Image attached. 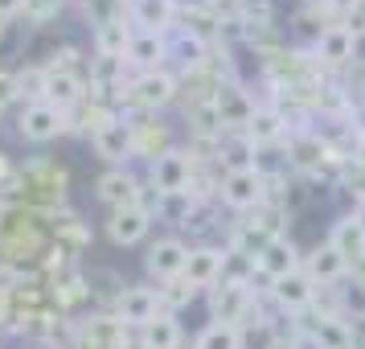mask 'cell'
<instances>
[{"mask_svg": "<svg viewBox=\"0 0 365 349\" xmlns=\"http://www.w3.org/2000/svg\"><path fill=\"white\" fill-rule=\"evenodd\" d=\"M74 349H132V329L115 313L86 316L74 325Z\"/></svg>", "mask_w": 365, "mask_h": 349, "instance_id": "obj_4", "label": "cell"}, {"mask_svg": "<svg viewBox=\"0 0 365 349\" xmlns=\"http://www.w3.org/2000/svg\"><path fill=\"white\" fill-rule=\"evenodd\" d=\"M304 271L312 275L316 288H332V283L349 280V271H353V267H349V259L336 247L320 243L316 251H308V255H304Z\"/></svg>", "mask_w": 365, "mask_h": 349, "instance_id": "obj_20", "label": "cell"}, {"mask_svg": "<svg viewBox=\"0 0 365 349\" xmlns=\"http://www.w3.org/2000/svg\"><path fill=\"white\" fill-rule=\"evenodd\" d=\"M173 4H177V13H193V9H205L214 0H173Z\"/></svg>", "mask_w": 365, "mask_h": 349, "instance_id": "obj_40", "label": "cell"}, {"mask_svg": "<svg viewBox=\"0 0 365 349\" xmlns=\"http://www.w3.org/2000/svg\"><path fill=\"white\" fill-rule=\"evenodd\" d=\"M299 333L316 349H357V333H353L349 316H312L299 325Z\"/></svg>", "mask_w": 365, "mask_h": 349, "instance_id": "obj_10", "label": "cell"}, {"mask_svg": "<svg viewBox=\"0 0 365 349\" xmlns=\"http://www.w3.org/2000/svg\"><path fill=\"white\" fill-rule=\"evenodd\" d=\"M349 214H353V218L365 226V198H353V210H349Z\"/></svg>", "mask_w": 365, "mask_h": 349, "instance_id": "obj_42", "label": "cell"}, {"mask_svg": "<svg viewBox=\"0 0 365 349\" xmlns=\"http://www.w3.org/2000/svg\"><path fill=\"white\" fill-rule=\"evenodd\" d=\"M255 267H259L263 275H271V280H283V275H292V271L304 267V255H299V247L287 238V234H275V238L259 251Z\"/></svg>", "mask_w": 365, "mask_h": 349, "instance_id": "obj_19", "label": "cell"}, {"mask_svg": "<svg viewBox=\"0 0 365 349\" xmlns=\"http://www.w3.org/2000/svg\"><path fill=\"white\" fill-rule=\"evenodd\" d=\"M193 177H197V156L189 148H168L160 161L148 165V185L165 198V193H185L193 189Z\"/></svg>", "mask_w": 365, "mask_h": 349, "instance_id": "obj_2", "label": "cell"}, {"mask_svg": "<svg viewBox=\"0 0 365 349\" xmlns=\"http://www.w3.org/2000/svg\"><path fill=\"white\" fill-rule=\"evenodd\" d=\"M357 46H361V41L349 34L345 25H329V29H324V34L312 41V54H316V62H320V66L345 70V66H353Z\"/></svg>", "mask_w": 365, "mask_h": 349, "instance_id": "obj_13", "label": "cell"}, {"mask_svg": "<svg viewBox=\"0 0 365 349\" xmlns=\"http://www.w3.org/2000/svg\"><path fill=\"white\" fill-rule=\"evenodd\" d=\"M91 144H95V156H99V161H107L111 168H123V165L135 156V148H132V128H128V119H123V116H119L115 123H107L103 132L91 136Z\"/></svg>", "mask_w": 365, "mask_h": 349, "instance_id": "obj_17", "label": "cell"}, {"mask_svg": "<svg viewBox=\"0 0 365 349\" xmlns=\"http://www.w3.org/2000/svg\"><path fill=\"white\" fill-rule=\"evenodd\" d=\"M242 132L250 136L255 148L263 152V148H275L279 140H287L292 128H287V119L279 116V107H255V116H250V123L242 128Z\"/></svg>", "mask_w": 365, "mask_h": 349, "instance_id": "obj_23", "label": "cell"}, {"mask_svg": "<svg viewBox=\"0 0 365 349\" xmlns=\"http://www.w3.org/2000/svg\"><path fill=\"white\" fill-rule=\"evenodd\" d=\"M271 238H275V234L267 231L263 222H259V214H255V218H238V222H234L230 226V243H226V247L242 251V255H250V259H259V251H263Z\"/></svg>", "mask_w": 365, "mask_h": 349, "instance_id": "obj_29", "label": "cell"}, {"mask_svg": "<svg viewBox=\"0 0 365 349\" xmlns=\"http://www.w3.org/2000/svg\"><path fill=\"white\" fill-rule=\"evenodd\" d=\"M185 259H189V247H185L177 234H165V238H156L148 247V255H144V267H148V275L156 283H168L177 280L185 271Z\"/></svg>", "mask_w": 365, "mask_h": 349, "instance_id": "obj_11", "label": "cell"}, {"mask_svg": "<svg viewBox=\"0 0 365 349\" xmlns=\"http://www.w3.org/2000/svg\"><path fill=\"white\" fill-rule=\"evenodd\" d=\"M156 296H160V313L165 316H177L181 308H189L193 300H197V288L185 280V275H177V280H168L156 288Z\"/></svg>", "mask_w": 365, "mask_h": 349, "instance_id": "obj_32", "label": "cell"}, {"mask_svg": "<svg viewBox=\"0 0 365 349\" xmlns=\"http://www.w3.org/2000/svg\"><path fill=\"white\" fill-rule=\"evenodd\" d=\"M17 132L29 144H50V140H58L66 132V116L58 107H50V103H25V111L17 119Z\"/></svg>", "mask_w": 365, "mask_h": 349, "instance_id": "obj_9", "label": "cell"}, {"mask_svg": "<svg viewBox=\"0 0 365 349\" xmlns=\"http://www.w3.org/2000/svg\"><path fill=\"white\" fill-rule=\"evenodd\" d=\"M267 349H304V341H299V337H271Z\"/></svg>", "mask_w": 365, "mask_h": 349, "instance_id": "obj_38", "label": "cell"}, {"mask_svg": "<svg viewBox=\"0 0 365 349\" xmlns=\"http://www.w3.org/2000/svg\"><path fill=\"white\" fill-rule=\"evenodd\" d=\"M148 231H152V214L144 206H123V210L107 214V238L115 247H135V243L148 238Z\"/></svg>", "mask_w": 365, "mask_h": 349, "instance_id": "obj_15", "label": "cell"}, {"mask_svg": "<svg viewBox=\"0 0 365 349\" xmlns=\"http://www.w3.org/2000/svg\"><path fill=\"white\" fill-rule=\"evenodd\" d=\"M140 189H144V181L132 177L128 168H107V173H99V181H95V198L107 210H123V206H135Z\"/></svg>", "mask_w": 365, "mask_h": 349, "instance_id": "obj_18", "label": "cell"}, {"mask_svg": "<svg viewBox=\"0 0 365 349\" xmlns=\"http://www.w3.org/2000/svg\"><path fill=\"white\" fill-rule=\"evenodd\" d=\"M123 58L132 62L135 74H144V70H160L168 62V37L165 34H132Z\"/></svg>", "mask_w": 365, "mask_h": 349, "instance_id": "obj_25", "label": "cell"}, {"mask_svg": "<svg viewBox=\"0 0 365 349\" xmlns=\"http://www.w3.org/2000/svg\"><path fill=\"white\" fill-rule=\"evenodd\" d=\"M21 9H25V0H0V17H21Z\"/></svg>", "mask_w": 365, "mask_h": 349, "instance_id": "obj_39", "label": "cell"}, {"mask_svg": "<svg viewBox=\"0 0 365 349\" xmlns=\"http://www.w3.org/2000/svg\"><path fill=\"white\" fill-rule=\"evenodd\" d=\"M86 300H91V280H86L83 271L70 267L66 275L50 280V304L58 308V313H74V308L86 304Z\"/></svg>", "mask_w": 365, "mask_h": 349, "instance_id": "obj_27", "label": "cell"}, {"mask_svg": "<svg viewBox=\"0 0 365 349\" xmlns=\"http://www.w3.org/2000/svg\"><path fill=\"white\" fill-rule=\"evenodd\" d=\"M214 165L222 168V173L255 168V165H259V148L250 144L247 132H222V140H217V152H214Z\"/></svg>", "mask_w": 365, "mask_h": 349, "instance_id": "obj_21", "label": "cell"}, {"mask_svg": "<svg viewBox=\"0 0 365 349\" xmlns=\"http://www.w3.org/2000/svg\"><path fill=\"white\" fill-rule=\"evenodd\" d=\"M181 325H177V316H156L148 320L144 329H140V349H181Z\"/></svg>", "mask_w": 365, "mask_h": 349, "instance_id": "obj_31", "label": "cell"}, {"mask_svg": "<svg viewBox=\"0 0 365 349\" xmlns=\"http://www.w3.org/2000/svg\"><path fill=\"white\" fill-rule=\"evenodd\" d=\"M25 349H37V345H25Z\"/></svg>", "mask_w": 365, "mask_h": 349, "instance_id": "obj_45", "label": "cell"}, {"mask_svg": "<svg viewBox=\"0 0 365 349\" xmlns=\"http://www.w3.org/2000/svg\"><path fill=\"white\" fill-rule=\"evenodd\" d=\"M217 198L230 206L234 214H250L267 201V177L259 168H238V173H222L217 181Z\"/></svg>", "mask_w": 365, "mask_h": 349, "instance_id": "obj_3", "label": "cell"}, {"mask_svg": "<svg viewBox=\"0 0 365 349\" xmlns=\"http://www.w3.org/2000/svg\"><path fill=\"white\" fill-rule=\"evenodd\" d=\"M9 37V17H0V41Z\"/></svg>", "mask_w": 365, "mask_h": 349, "instance_id": "obj_43", "label": "cell"}, {"mask_svg": "<svg viewBox=\"0 0 365 349\" xmlns=\"http://www.w3.org/2000/svg\"><path fill=\"white\" fill-rule=\"evenodd\" d=\"M119 111L111 99H99V95H91V99L83 103V107H74L66 116V132H83V136H95L103 132L107 123H115Z\"/></svg>", "mask_w": 365, "mask_h": 349, "instance_id": "obj_22", "label": "cell"}, {"mask_svg": "<svg viewBox=\"0 0 365 349\" xmlns=\"http://www.w3.org/2000/svg\"><path fill=\"white\" fill-rule=\"evenodd\" d=\"M128 17H132L135 34H173L177 29V4L173 0H132L128 4Z\"/></svg>", "mask_w": 365, "mask_h": 349, "instance_id": "obj_14", "label": "cell"}, {"mask_svg": "<svg viewBox=\"0 0 365 349\" xmlns=\"http://www.w3.org/2000/svg\"><path fill=\"white\" fill-rule=\"evenodd\" d=\"M193 349H242V329H238V325H222V320H210V325L197 333Z\"/></svg>", "mask_w": 365, "mask_h": 349, "instance_id": "obj_33", "label": "cell"}, {"mask_svg": "<svg viewBox=\"0 0 365 349\" xmlns=\"http://www.w3.org/2000/svg\"><path fill=\"white\" fill-rule=\"evenodd\" d=\"M168 58L181 66V74H193L210 62V41L197 34H189V29H173L168 34Z\"/></svg>", "mask_w": 365, "mask_h": 349, "instance_id": "obj_24", "label": "cell"}, {"mask_svg": "<svg viewBox=\"0 0 365 349\" xmlns=\"http://www.w3.org/2000/svg\"><path fill=\"white\" fill-rule=\"evenodd\" d=\"M329 247L341 251V255L349 259V267H357L365 259V226L353 214H341L336 222H332V231H329Z\"/></svg>", "mask_w": 365, "mask_h": 349, "instance_id": "obj_26", "label": "cell"}, {"mask_svg": "<svg viewBox=\"0 0 365 349\" xmlns=\"http://www.w3.org/2000/svg\"><path fill=\"white\" fill-rule=\"evenodd\" d=\"M115 316L128 329H144L148 320L160 316V296H156V288H148V283H128V288H119L115 292Z\"/></svg>", "mask_w": 365, "mask_h": 349, "instance_id": "obj_7", "label": "cell"}, {"mask_svg": "<svg viewBox=\"0 0 365 349\" xmlns=\"http://www.w3.org/2000/svg\"><path fill=\"white\" fill-rule=\"evenodd\" d=\"M271 300L279 304V313L287 316H299V313H308L316 304V283L312 275L299 267V271H292V275H283V280L271 283Z\"/></svg>", "mask_w": 365, "mask_h": 349, "instance_id": "obj_12", "label": "cell"}, {"mask_svg": "<svg viewBox=\"0 0 365 349\" xmlns=\"http://www.w3.org/2000/svg\"><path fill=\"white\" fill-rule=\"evenodd\" d=\"M50 226H53V243H62L70 255H74V251H83V247H91V226H86L78 214L58 210V214L50 218Z\"/></svg>", "mask_w": 365, "mask_h": 349, "instance_id": "obj_30", "label": "cell"}, {"mask_svg": "<svg viewBox=\"0 0 365 349\" xmlns=\"http://www.w3.org/2000/svg\"><path fill=\"white\" fill-rule=\"evenodd\" d=\"M9 218H13V206L0 201V238H4V231H9Z\"/></svg>", "mask_w": 365, "mask_h": 349, "instance_id": "obj_41", "label": "cell"}, {"mask_svg": "<svg viewBox=\"0 0 365 349\" xmlns=\"http://www.w3.org/2000/svg\"><path fill=\"white\" fill-rule=\"evenodd\" d=\"M62 9H66V0H25L21 17L29 21V25H37V29H41V25H50V21L62 13Z\"/></svg>", "mask_w": 365, "mask_h": 349, "instance_id": "obj_34", "label": "cell"}, {"mask_svg": "<svg viewBox=\"0 0 365 349\" xmlns=\"http://www.w3.org/2000/svg\"><path fill=\"white\" fill-rule=\"evenodd\" d=\"M21 91H17V74L13 70H0V111L9 107V103H17Z\"/></svg>", "mask_w": 365, "mask_h": 349, "instance_id": "obj_35", "label": "cell"}, {"mask_svg": "<svg viewBox=\"0 0 365 349\" xmlns=\"http://www.w3.org/2000/svg\"><path fill=\"white\" fill-rule=\"evenodd\" d=\"M66 189H70L66 168L58 165V161L37 156V161H29V165L21 168V201L17 206L53 218L58 210H66Z\"/></svg>", "mask_w": 365, "mask_h": 349, "instance_id": "obj_1", "label": "cell"}, {"mask_svg": "<svg viewBox=\"0 0 365 349\" xmlns=\"http://www.w3.org/2000/svg\"><path fill=\"white\" fill-rule=\"evenodd\" d=\"M349 128H353V136H357V140L365 144V99L349 107Z\"/></svg>", "mask_w": 365, "mask_h": 349, "instance_id": "obj_37", "label": "cell"}, {"mask_svg": "<svg viewBox=\"0 0 365 349\" xmlns=\"http://www.w3.org/2000/svg\"><path fill=\"white\" fill-rule=\"evenodd\" d=\"M234 4H238V9H242V4H247V0H234Z\"/></svg>", "mask_w": 365, "mask_h": 349, "instance_id": "obj_44", "label": "cell"}, {"mask_svg": "<svg viewBox=\"0 0 365 349\" xmlns=\"http://www.w3.org/2000/svg\"><path fill=\"white\" fill-rule=\"evenodd\" d=\"M128 119V128H132V148L140 161H160L168 148H177L173 144V132H168V123H160V119L152 116V111H132Z\"/></svg>", "mask_w": 365, "mask_h": 349, "instance_id": "obj_5", "label": "cell"}, {"mask_svg": "<svg viewBox=\"0 0 365 349\" xmlns=\"http://www.w3.org/2000/svg\"><path fill=\"white\" fill-rule=\"evenodd\" d=\"M341 25H345L349 34H353V37H357V41H361V37H365V0H361V4H357V9H353V13H349L345 21H341Z\"/></svg>", "mask_w": 365, "mask_h": 349, "instance_id": "obj_36", "label": "cell"}, {"mask_svg": "<svg viewBox=\"0 0 365 349\" xmlns=\"http://www.w3.org/2000/svg\"><path fill=\"white\" fill-rule=\"evenodd\" d=\"M214 111H217L222 132H242L250 123V116H255V95L238 79H226L214 95Z\"/></svg>", "mask_w": 365, "mask_h": 349, "instance_id": "obj_6", "label": "cell"}, {"mask_svg": "<svg viewBox=\"0 0 365 349\" xmlns=\"http://www.w3.org/2000/svg\"><path fill=\"white\" fill-rule=\"evenodd\" d=\"M222 259H226V247H214V243H201V247H189V259H185V280L193 283L197 292H210L217 280H222Z\"/></svg>", "mask_w": 365, "mask_h": 349, "instance_id": "obj_16", "label": "cell"}, {"mask_svg": "<svg viewBox=\"0 0 365 349\" xmlns=\"http://www.w3.org/2000/svg\"><path fill=\"white\" fill-rule=\"evenodd\" d=\"M132 34H135V29L123 21V13L95 21V54H115V58H123V54H128Z\"/></svg>", "mask_w": 365, "mask_h": 349, "instance_id": "obj_28", "label": "cell"}, {"mask_svg": "<svg viewBox=\"0 0 365 349\" xmlns=\"http://www.w3.org/2000/svg\"><path fill=\"white\" fill-rule=\"evenodd\" d=\"M91 99V83H86L83 70H58V74H46V95L41 103L58 107L62 116H70L74 107H83Z\"/></svg>", "mask_w": 365, "mask_h": 349, "instance_id": "obj_8", "label": "cell"}]
</instances>
